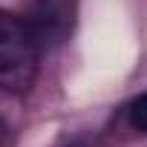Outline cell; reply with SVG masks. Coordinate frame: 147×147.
Returning a JSON list of instances; mask_svg holds the SVG:
<instances>
[{
    "instance_id": "1",
    "label": "cell",
    "mask_w": 147,
    "mask_h": 147,
    "mask_svg": "<svg viewBox=\"0 0 147 147\" xmlns=\"http://www.w3.org/2000/svg\"><path fill=\"white\" fill-rule=\"evenodd\" d=\"M40 43L26 29L23 18L3 12L0 15V81L12 95H26L38 75Z\"/></svg>"
},
{
    "instance_id": "2",
    "label": "cell",
    "mask_w": 147,
    "mask_h": 147,
    "mask_svg": "<svg viewBox=\"0 0 147 147\" xmlns=\"http://www.w3.org/2000/svg\"><path fill=\"white\" fill-rule=\"evenodd\" d=\"M72 20H75L72 0H32L23 15V23L40 43V49L63 43L72 32Z\"/></svg>"
},
{
    "instance_id": "3",
    "label": "cell",
    "mask_w": 147,
    "mask_h": 147,
    "mask_svg": "<svg viewBox=\"0 0 147 147\" xmlns=\"http://www.w3.org/2000/svg\"><path fill=\"white\" fill-rule=\"evenodd\" d=\"M127 121H130L133 130L147 133V92H141V95L127 107Z\"/></svg>"
}]
</instances>
